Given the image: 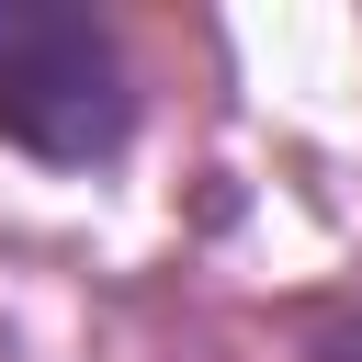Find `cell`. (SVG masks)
<instances>
[{"label": "cell", "instance_id": "1", "mask_svg": "<svg viewBox=\"0 0 362 362\" xmlns=\"http://www.w3.org/2000/svg\"><path fill=\"white\" fill-rule=\"evenodd\" d=\"M0 147L34 170H102L136 147V68L79 0H0Z\"/></svg>", "mask_w": 362, "mask_h": 362}, {"label": "cell", "instance_id": "2", "mask_svg": "<svg viewBox=\"0 0 362 362\" xmlns=\"http://www.w3.org/2000/svg\"><path fill=\"white\" fill-rule=\"evenodd\" d=\"M305 362H362V317H328V328L305 339Z\"/></svg>", "mask_w": 362, "mask_h": 362}]
</instances>
